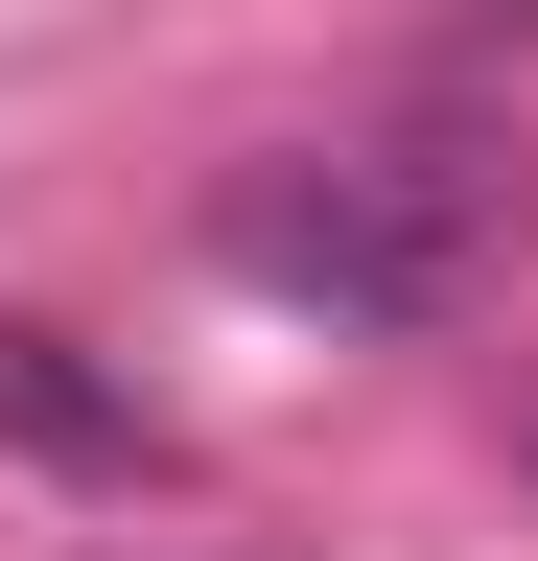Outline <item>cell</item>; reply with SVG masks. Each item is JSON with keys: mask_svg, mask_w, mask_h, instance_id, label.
<instances>
[{"mask_svg": "<svg viewBox=\"0 0 538 561\" xmlns=\"http://www.w3.org/2000/svg\"><path fill=\"white\" fill-rule=\"evenodd\" d=\"M538 210V164H492V140H282V164L211 187V257L257 280V305H328V328H445L468 280H492V234Z\"/></svg>", "mask_w": 538, "mask_h": 561, "instance_id": "cell-1", "label": "cell"}, {"mask_svg": "<svg viewBox=\"0 0 538 561\" xmlns=\"http://www.w3.org/2000/svg\"><path fill=\"white\" fill-rule=\"evenodd\" d=\"M0 445H24V468H71V491H141V468H164V421L117 398L71 328H0Z\"/></svg>", "mask_w": 538, "mask_h": 561, "instance_id": "cell-2", "label": "cell"}]
</instances>
